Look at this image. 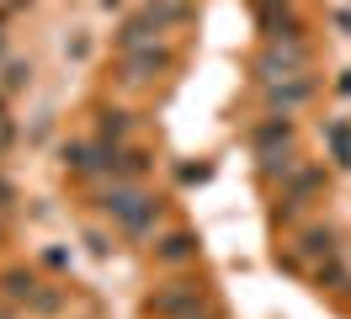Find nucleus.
I'll list each match as a JSON object with an SVG mask.
<instances>
[{
	"mask_svg": "<svg viewBox=\"0 0 351 319\" xmlns=\"http://www.w3.org/2000/svg\"><path fill=\"white\" fill-rule=\"evenodd\" d=\"M202 309V287L197 282H165L160 293L149 298V314L154 319H186Z\"/></svg>",
	"mask_w": 351,
	"mask_h": 319,
	"instance_id": "f257e3e1",
	"label": "nucleus"
},
{
	"mask_svg": "<svg viewBox=\"0 0 351 319\" xmlns=\"http://www.w3.org/2000/svg\"><path fill=\"white\" fill-rule=\"evenodd\" d=\"M101 208L117 218V224H128L133 234H144L154 224V202L144 197V191H133V187H117V191H107V202Z\"/></svg>",
	"mask_w": 351,
	"mask_h": 319,
	"instance_id": "f03ea898",
	"label": "nucleus"
},
{
	"mask_svg": "<svg viewBox=\"0 0 351 319\" xmlns=\"http://www.w3.org/2000/svg\"><path fill=\"white\" fill-rule=\"evenodd\" d=\"M287 144H293V128H287L282 117L261 123V133H256V149H261L266 170H287V160H282V149H287Z\"/></svg>",
	"mask_w": 351,
	"mask_h": 319,
	"instance_id": "7ed1b4c3",
	"label": "nucleus"
},
{
	"mask_svg": "<svg viewBox=\"0 0 351 319\" xmlns=\"http://www.w3.org/2000/svg\"><path fill=\"white\" fill-rule=\"evenodd\" d=\"M165 64H171V54H165V48H133L128 59H123V75H128L133 85H144V80H154V75H160V69H165Z\"/></svg>",
	"mask_w": 351,
	"mask_h": 319,
	"instance_id": "20e7f679",
	"label": "nucleus"
},
{
	"mask_svg": "<svg viewBox=\"0 0 351 319\" xmlns=\"http://www.w3.org/2000/svg\"><path fill=\"white\" fill-rule=\"evenodd\" d=\"M308 91H314V80H266V102L287 112V106H298V102H304Z\"/></svg>",
	"mask_w": 351,
	"mask_h": 319,
	"instance_id": "39448f33",
	"label": "nucleus"
},
{
	"mask_svg": "<svg viewBox=\"0 0 351 319\" xmlns=\"http://www.w3.org/2000/svg\"><path fill=\"white\" fill-rule=\"evenodd\" d=\"M192 250H197L192 234H165L160 239V261H192Z\"/></svg>",
	"mask_w": 351,
	"mask_h": 319,
	"instance_id": "423d86ee",
	"label": "nucleus"
},
{
	"mask_svg": "<svg viewBox=\"0 0 351 319\" xmlns=\"http://www.w3.org/2000/svg\"><path fill=\"white\" fill-rule=\"evenodd\" d=\"M304 250L314 255V261H319V255L330 261V255H335V234H330V229H308L304 234Z\"/></svg>",
	"mask_w": 351,
	"mask_h": 319,
	"instance_id": "0eeeda50",
	"label": "nucleus"
},
{
	"mask_svg": "<svg viewBox=\"0 0 351 319\" xmlns=\"http://www.w3.org/2000/svg\"><path fill=\"white\" fill-rule=\"evenodd\" d=\"M149 16H154V21H176V16H186V0H154Z\"/></svg>",
	"mask_w": 351,
	"mask_h": 319,
	"instance_id": "6e6552de",
	"label": "nucleus"
},
{
	"mask_svg": "<svg viewBox=\"0 0 351 319\" xmlns=\"http://www.w3.org/2000/svg\"><path fill=\"white\" fill-rule=\"evenodd\" d=\"M123 133H128V117H123V112H107V117H101V139H123Z\"/></svg>",
	"mask_w": 351,
	"mask_h": 319,
	"instance_id": "1a4fd4ad",
	"label": "nucleus"
},
{
	"mask_svg": "<svg viewBox=\"0 0 351 319\" xmlns=\"http://www.w3.org/2000/svg\"><path fill=\"white\" fill-rule=\"evenodd\" d=\"M64 160H69L75 170H96V160H90V149H86V144H75V149L64 154Z\"/></svg>",
	"mask_w": 351,
	"mask_h": 319,
	"instance_id": "9d476101",
	"label": "nucleus"
},
{
	"mask_svg": "<svg viewBox=\"0 0 351 319\" xmlns=\"http://www.w3.org/2000/svg\"><path fill=\"white\" fill-rule=\"evenodd\" d=\"M330 144H335L341 160H351V133H346V128H330Z\"/></svg>",
	"mask_w": 351,
	"mask_h": 319,
	"instance_id": "9b49d317",
	"label": "nucleus"
},
{
	"mask_svg": "<svg viewBox=\"0 0 351 319\" xmlns=\"http://www.w3.org/2000/svg\"><path fill=\"white\" fill-rule=\"evenodd\" d=\"M319 187V170H304V176H293V191H314Z\"/></svg>",
	"mask_w": 351,
	"mask_h": 319,
	"instance_id": "f8f14e48",
	"label": "nucleus"
},
{
	"mask_svg": "<svg viewBox=\"0 0 351 319\" xmlns=\"http://www.w3.org/2000/svg\"><path fill=\"white\" fill-rule=\"evenodd\" d=\"M186 319H197V314H186ZM202 319H219V314H213V309H208V314H202Z\"/></svg>",
	"mask_w": 351,
	"mask_h": 319,
	"instance_id": "ddd939ff",
	"label": "nucleus"
}]
</instances>
